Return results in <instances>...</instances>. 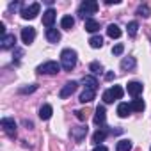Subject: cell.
<instances>
[{
    "instance_id": "cell-1",
    "label": "cell",
    "mask_w": 151,
    "mask_h": 151,
    "mask_svg": "<svg viewBox=\"0 0 151 151\" xmlns=\"http://www.w3.org/2000/svg\"><path fill=\"white\" fill-rule=\"evenodd\" d=\"M60 66L66 71H71L75 66H77V52L71 50V48L62 50V53H60Z\"/></svg>"
},
{
    "instance_id": "cell-2",
    "label": "cell",
    "mask_w": 151,
    "mask_h": 151,
    "mask_svg": "<svg viewBox=\"0 0 151 151\" xmlns=\"http://www.w3.org/2000/svg\"><path fill=\"white\" fill-rule=\"evenodd\" d=\"M96 11H98V2H94V0H86V2H82L80 7H78V16L80 18L87 16V20H89V16H93Z\"/></svg>"
},
{
    "instance_id": "cell-3",
    "label": "cell",
    "mask_w": 151,
    "mask_h": 151,
    "mask_svg": "<svg viewBox=\"0 0 151 151\" xmlns=\"http://www.w3.org/2000/svg\"><path fill=\"white\" fill-rule=\"evenodd\" d=\"M123 94H124L123 87L114 86V87H110V89H107V91L103 93V101H105V103H114L116 100H121Z\"/></svg>"
},
{
    "instance_id": "cell-4",
    "label": "cell",
    "mask_w": 151,
    "mask_h": 151,
    "mask_svg": "<svg viewBox=\"0 0 151 151\" xmlns=\"http://www.w3.org/2000/svg\"><path fill=\"white\" fill-rule=\"evenodd\" d=\"M0 124H2V128H4V132H6V135L9 139H14L16 137V128L18 126H16V121L13 117H2Z\"/></svg>"
},
{
    "instance_id": "cell-5",
    "label": "cell",
    "mask_w": 151,
    "mask_h": 151,
    "mask_svg": "<svg viewBox=\"0 0 151 151\" xmlns=\"http://www.w3.org/2000/svg\"><path fill=\"white\" fill-rule=\"evenodd\" d=\"M39 9H41V6L37 4V2H34V4H30V6H25V7H22V18H25V20H34L37 14H39Z\"/></svg>"
},
{
    "instance_id": "cell-6",
    "label": "cell",
    "mask_w": 151,
    "mask_h": 151,
    "mask_svg": "<svg viewBox=\"0 0 151 151\" xmlns=\"http://www.w3.org/2000/svg\"><path fill=\"white\" fill-rule=\"evenodd\" d=\"M59 71H60V64H57L55 60H48L37 68V73H45V75H57Z\"/></svg>"
},
{
    "instance_id": "cell-7",
    "label": "cell",
    "mask_w": 151,
    "mask_h": 151,
    "mask_svg": "<svg viewBox=\"0 0 151 151\" xmlns=\"http://www.w3.org/2000/svg\"><path fill=\"white\" fill-rule=\"evenodd\" d=\"M87 132H89L87 124H84V126H77V128H71V139H73L75 142H82V140L86 139Z\"/></svg>"
},
{
    "instance_id": "cell-8",
    "label": "cell",
    "mask_w": 151,
    "mask_h": 151,
    "mask_svg": "<svg viewBox=\"0 0 151 151\" xmlns=\"http://www.w3.org/2000/svg\"><path fill=\"white\" fill-rule=\"evenodd\" d=\"M36 39V29L34 27H23L22 29V41L25 45H32Z\"/></svg>"
},
{
    "instance_id": "cell-9",
    "label": "cell",
    "mask_w": 151,
    "mask_h": 151,
    "mask_svg": "<svg viewBox=\"0 0 151 151\" xmlns=\"http://www.w3.org/2000/svg\"><path fill=\"white\" fill-rule=\"evenodd\" d=\"M142 89H144V86L140 82H128V86H126L128 94L133 96V98H139V94L142 93Z\"/></svg>"
},
{
    "instance_id": "cell-10",
    "label": "cell",
    "mask_w": 151,
    "mask_h": 151,
    "mask_svg": "<svg viewBox=\"0 0 151 151\" xmlns=\"http://www.w3.org/2000/svg\"><path fill=\"white\" fill-rule=\"evenodd\" d=\"M77 87H78V84L75 82V80H71V82H68L62 89H60V93H59V96L60 98H68V96H71L75 91H77Z\"/></svg>"
},
{
    "instance_id": "cell-11",
    "label": "cell",
    "mask_w": 151,
    "mask_h": 151,
    "mask_svg": "<svg viewBox=\"0 0 151 151\" xmlns=\"http://www.w3.org/2000/svg\"><path fill=\"white\" fill-rule=\"evenodd\" d=\"M2 50H9V48H16V37H14V34H7V36H4L2 37Z\"/></svg>"
},
{
    "instance_id": "cell-12",
    "label": "cell",
    "mask_w": 151,
    "mask_h": 151,
    "mask_svg": "<svg viewBox=\"0 0 151 151\" xmlns=\"http://www.w3.org/2000/svg\"><path fill=\"white\" fill-rule=\"evenodd\" d=\"M53 22H55V11H53V9H46V11L43 13V25L48 27V29H52Z\"/></svg>"
},
{
    "instance_id": "cell-13",
    "label": "cell",
    "mask_w": 151,
    "mask_h": 151,
    "mask_svg": "<svg viewBox=\"0 0 151 151\" xmlns=\"http://www.w3.org/2000/svg\"><path fill=\"white\" fill-rule=\"evenodd\" d=\"M82 84H84L86 89H93V91L98 89V80L93 77V75H87V77H84V78H82Z\"/></svg>"
},
{
    "instance_id": "cell-14",
    "label": "cell",
    "mask_w": 151,
    "mask_h": 151,
    "mask_svg": "<svg viewBox=\"0 0 151 151\" xmlns=\"http://www.w3.org/2000/svg\"><path fill=\"white\" fill-rule=\"evenodd\" d=\"M105 117H107L105 107H103V105H98L96 114H94V124H103V123H105Z\"/></svg>"
},
{
    "instance_id": "cell-15",
    "label": "cell",
    "mask_w": 151,
    "mask_h": 151,
    "mask_svg": "<svg viewBox=\"0 0 151 151\" xmlns=\"http://www.w3.org/2000/svg\"><path fill=\"white\" fill-rule=\"evenodd\" d=\"M46 39L50 41V43H59L60 41V32L57 30V29H46Z\"/></svg>"
},
{
    "instance_id": "cell-16",
    "label": "cell",
    "mask_w": 151,
    "mask_h": 151,
    "mask_svg": "<svg viewBox=\"0 0 151 151\" xmlns=\"http://www.w3.org/2000/svg\"><path fill=\"white\" fill-rule=\"evenodd\" d=\"M135 66H137V60H135L133 57H124V59L121 60V68H123L124 71H132V69H135Z\"/></svg>"
},
{
    "instance_id": "cell-17",
    "label": "cell",
    "mask_w": 151,
    "mask_h": 151,
    "mask_svg": "<svg viewBox=\"0 0 151 151\" xmlns=\"http://www.w3.org/2000/svg\"><path fill=\"white\" fill-rule=\"evenodd\" d=\"M94 96H96V91H93V89H84L78 100H80L82 103H89V101L94 100Z\"/></svg>"
},
{
    "instance_id": "cell-18",
    "label": "cell",
    "mask_w": 151,
    "mask_h": 151,
    "mask_svg": "<svg viewBox=\"0 0 151 151\" xmlns=\"http://www.w3.org/2000/svg\"><path fill=\"white\" fill-rule=\"evenodd\" d=\"M107 34H109V37H112V39H119V37H121V29H119L116 23H110V25L107 27Z\"/></svg>"
},
{
    "instance_id": "cell-19",
    "label": "cell",
    "mask_w": 151,
    "mask_h": 151,
    "mask_svg": "<svg viewBox=\"0 0 151 151\" xmlns=\"http://www.w3.org/2000/svg\"><path fill=\"white\" fill-rule=\"evenodd\" d=\"M109 133H110L109 130H105V128H100V130H98V132L93 135V142L100 146V142H103V140H105V137H107Z\"/></svg>"
},
{
    "instance_id": "cell-20",
    "label": "cell",
    "mask_w": 151,
    "mask_h": 151,
    "mask_svg": "<svg viewBox=\"0 0 151 151\" xmlns=\"http://www.w3.org/2000/svg\"><path fill=\"white\" fill-rule=\"evenodd\" d=\"M130 112H132V107H130L128 103H119V105H117V116H119V117H128Z\"/></svg>"
},
{
    "instance_id": "cell-21",
    "label": "cell",
    "mask_w": 151,
    "mask_h": 151,
    "mask_svg": "<svg viewBox=\"0 0 151 151\" xmlns=\"http://www.w3.org/2000/svg\"><path fill=\"white\" fill-rule=\"evenodd\" d=\"M52 114H53V109H52V105H48V103H46V105H43V107H41V110H39V117H41V119H45V121H46V119H50V117H52Z\"/></svg>"
},
{
    "instance_id": "cell-22",
    "label": "cell",
    "mask_w": 151,
    "mask_h": 151,
    "mask_svg": "<svg viewBox=\"0 0 151 151\" xmlns=\"http://www.w3.org/2000/svg\"><path fill=\"white\" fill-rule=\"evenodd\" d=\"M86 30L87 32H98L100 30V23L96 22V20H93V18H89V20H86Z\"/></svg>"
},
{
    "instance_id": "cell-23",
    "label": "cell",
    "mask_w": 151,
    "mask_h": 151,
    "mask_svg": "<svg viewBox=\"0 0 151 151\" xmlns=\"http://www.w3.org/2000/svg\"><path fill=\"white\" fill-rule=\"evenodd\" d=\"M132 149V140L130 139H123L116 144V151H130Z\"/></svg>"
},
{
    "instance_id": "cell-24",
    "label": "cell",
    "mask_w": 151,
    "mask_h": 151,
    "mask_svg": "<svg viewBox=\"0 0 151 151\" xmlns=\"http://www.w3.org/2000/svg\"><path fill=\"white\" fill-rule=\"evenodd\" d=\"M73 25H75V18H73V16H64V18L60 20V27L66 29V30H71Z\"/></svg>"
},
{
    "instance_id": "cell-25",
    "label": "cell",
    "mask_w": 151,
    "mask_h": 151,
    "mask_svg": "<svg viewBox=\"0 0 151 151\" xmlns=\"http://www.w3.org/2000/svg\"><path fill=\"white\" fill-rule=\"evenodd\" d=\"M89 45H91V48H101V46H103V37H101L100 34H94V36L89 39Z\"/></svg>"
},
{
    "instance_id": "cell-26",
    "label": "cell",
    "mask_w": 151,
    "mask_h": 151,
    "mask_svg": "<svg viewBox=\"0 0 151 151\" xmlns=\"http://www.w3.org/2000/svg\"><path fill=\"white\" fill-rule=\"evenodd\" d=\"M89 114H91V109H80V110H75V116H77V119L78 121H87V117H89Z\"/></svg>"
},
{
    "instance_id": "cell-27",
    "label": "cell",
    "mask_w": 151,
    "mask_h": 151,
    "mask_svg": "<svg viewBox=\"0 0 151 151\" xmlns=\"http://www.w3.org/2000/svg\"><path fill=\"white\" fill-rule=\"evenodd\" d=\"M137 14H139V16H142V18H149V16H151V9H149L146 4H142V6H139Z\"/></svg>"
},
{
    "instance_id": "cell-28",
    "label": "cell",
    "mask_w": 151,
    "mask_h": 151,
    "mask_svg": "<svg viewBox=\"0 0 151 151\" xmlns=\"http://www.w3.org/2000/svg\"><path fill=\"white\" fill-rule=\"evenodd\" d=\"M126 30H128V36L130 37H135L137 36V30H139V23L137 22H130L128 27H126Z\"/></svg>"
},
{
    "instance_id": "cell-29",
    "label": "cell",
    "mask_w": 151,
    "mask_h": 151,
    "mask_svg": "<svg viewBox=\"0 0 151 151\" xmlns=\"http://www.w3.org/2000/svg\"><path fill=\"white\" fill-rule=\"evenodd\" d=\"M130 107H132V110H135V112H142L146 105H144V101H142V100H139V98H135V100L132 101V105H130Z\"/></svg>"
},
{
    "instance_id": "cell-30",
    "label": "cell",
    "mask_w": 151,
    "mask_h": 151,
    "mask_svg": "<svg viewBox=\"0 0 151 151\" xmlns=\"http://www.w3.org/2000/svg\"><path fill=\"white\" fill-rule=\"evenodd\" d=\"M89 71H93L94 75H100V73H103V66H101L98 60H94V62L89 64Z\"/></svg>"
},
{
    "instance_id": "cell-31",
    "label": "cell",
    "mask_w": 151,
    "mask_h": 151,
    "mask_svg": "<svg viewBox=\"0 0 151 151\" xmlns=\"http://www.w3.org/2000/svg\"><path fill=\"white\" fill-rule=\"evenodd\" d=\"M36 89H37V84H30V86H27V87H20L18 93H20V94H30V93H34Z\"/></svg>"
},
{
    "instance_id": "cell-32",
    "label": "cell",
    "mask_w": 151,
    "mask_h": 151,
    "mask_svg": "<svg viewBox=\"0 0 151 151\" xmlns=\"http://www.w3.org/2000/svg\"><path fill=\"white\" fill-rule=\"evenodd\" d=\"M123 50H124V46H123V45H116V46L112 48V53H114V55H121V53H123Z\"/></svg>"
},
{
    "instance_id": "cell-33",
    "label": "cell",
    "mask_w": 151,
    "mask_h": 151,
    "mask_svg": "<svg viewBox=\"0 0 151 151\" xmlns=\"http://www.w3.org/2000/svg\"><path fill=\"white\" fill-rule=\"evenodd\" d=\"M13 57H14V59H16V60H20V59H22V57H23V50H22V48H18V46H16V48H14V55H13Z\"/></svg>"
},
{
    "instance_id": "cell-34",
    "label": "cell",
    "mask_w": 151,
    "mask_h": 151,
    "mask_svg": "<svg viewBox=\"0 0 151 151\" xmlns=\"http://www.w3.org/2000/svg\"><path fill=\"white\" fill-rule=\"evenodd\" d=\"M0 32H2V37L7 36V34H6V23H4V22H0Z\"/></svg>"
},
{
    "instance_id": "cell-35",
    "label": "cell",
    "mask_w": 151,
    "mask_h": 151,
    "mask_svg": "<svg viewBox=\"0 0 151 151\" xmlns=\"http://www.w3.org/2000/svg\"><path fill=\"white\" fill-rule=\"evenodd\" d=\"M114 77H116V75H114L112 71H109V73H105V78H107V80H114Z\"/></svg>"
},
{
    "instance_id": "cell-36",
    "label": "cell",
    "mask_w": 151,
    "mask_h": 151,
    "mask_svg": "<svg viewBox=\"0 0 151 151\" xmlns=\"http://www.w3.org/2000/svg\"><path fill=\"white\" fill-rule=\"evenodd\" d=\"M18 7H20V4H18V2H14V4H9V11H16Z\"/></svg>"
},
{
    "instance_id": "cell-37",
    "label": "cell",
    "mask_w": 151,
    "mask_h": 151,
    "mask_svg": "<svg viewBox=\"0 0 151 151\" xmlns=\"http://www.w3.org/2000/svg\"><path fill=\"white\" fill-rule=\"evenodd\" d=\"M93 151H109V149H107L105 146H96V147H94Z\"/></svg>"
},
{
    "instance_id": "cell-38",
    "label": "cell",
    "mask_w": 151,
    "mask_h": 151,
    "mask_svg": "<svg viewBox=\"0 0 151 151\" xmlns=\"http://www.w3.org/2000/svg\"><path fill=\"white\" fill-rule=\"evenodd\" d=\"M107 6H112V4H119V0H105Z\"/></svg>"
},
{
    "instance_id": "cell-39",
    "label": "cell",
    "mask_w": 151,
    "mask_h": 151,
    "mask_svg": "<svg viewBox=\"0 0 151 151\" xmlns=\"http://www.w3.org/2000/svg\"><path fill=\"white\" fill-rule=\"evenodd\" d=\"M23 124H25V126H27V128H32V126H34V124H32V123H30V121H27V119H25V121H23Z\"/></svg>"
},
{
    "instance_id": "cell-40",
    "label": "cell",
    "mask_w": 151,
    "mask_h": 151,
    "mask_svg": "<svg viewBox=\"0 0 151 151\" xmlns=\"http://www.w3.org/2000/svg\"><path fill=\"white\" fill-rule=\"evenodd\" d=\"M135 151H142V149H135Z\"/></svg>"
},
{
    "instance_id": "cell-41",
    "label": "cell",
    "mask_w": 151,
    "mask_h": 151,
    "mask_svg": "<svg viewBox=\"0 0 151 151\" xmlns=\"http://www.w3.org/2000/svg\"><path fill=\"white\" fill-rule=\"evenodd\" d=\"M149 151H151V149H149Z\"/></svg>"
}]
</instances>
